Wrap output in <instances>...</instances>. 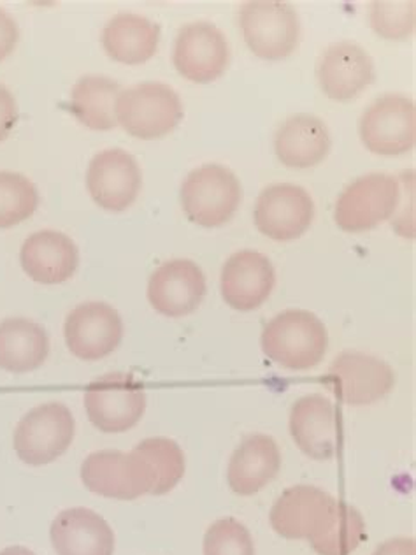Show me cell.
<instances>
[{"mask_svg":"<svg viewBox=\"0 0 416 555\" xmlns=\"http://www.w3.org/2000/svg\"><path fill=\"white\" fill-rule=\"evenodd\" d=\"M260 343L265 356L277 366L308 371L324 361L328 334L324 322L311 311L287 310L269 320Z\"/></svg>","mask_w":416,"mask_h":555,"instance_id":"1","label":"cell"},{"mask_svg":"<svg viewBox=\"0 0 416 555\" xmlns=\"http://www.w3.org/2000/svg\"><path fill=\"white\" fill-rule=\"evenodd\" d=\"M116 120L132 138L160 139L183 120V104L169 85L146 81L121 90L116 101Z\"/></svg>","mask_w":416,"mask_h":555,"instance_id":"2","label":"cell"},{"mask_svg":"<svg viewBox=\"0 0 416 555\" xmlns=\"http://www.w3.org/2000/svg\"><path fill=\"white\" fill-rule=\"evenodd\" d=\"M240 203V183L229 167L206 164L190 172L181 186V206L200 228L227 223Z\"/></svg>","mask_w":416,"mask_h":555,"instance_id":"3","label":"cell"},{"mask_svg":"<svg viewBox=\"0 0 416 555\" xmlns=\"http://www.w3.org/2000/svg\"><path fill=\"white\" fill-rule=\"evenodd\" d=\"M84 410L93 427L107 435L138 426L146 410V392L130 373H107L84 390Z\"/></svg>","mask_w":416,"mask_h":555,"instance_id":"4","label":"cell"},{"mask_svg":"<svg viewBox=\"0 0 416 555\" xmlns=\"http://www.w3.org/2000/svg\"><path fill=\"white\" fill-rule=\"evenodd\" d=\"M75 430V416L65 404H39L18 422L13 449L28 466H47L69 450Z\"/></svg>","mask_w":416,"mask_h":555,"instance_id":"5","label":"cell"},{"mask_svg":"<svg viewBox=\"0 0 416 555\" xmlns=\"http://www.w3.org/2000/svg\"><path fill=\"white\" fill-rule=\"evenodd\" d=\"M246 44L264 61H282L294 53L301 24L294 5L280 0H251L240 8Z\"/></svg>","mask_w":416,"mask_h":555,"instance_id":"6","label":"cell"},{"mask_svg":"<svg viewBox=\"0 0 416 555\" xmlns=\"http://www.w3.org/2000/svg\"><path fill=\"white\" fill-rule=\"evenodd\" d=\"M401 180L387 172L356 178L342 190L334 218L344 232H367L398 214Z\"/></svg>","mask_w":416,"mask_h":555,"instance_id":"7","label":"cell"},{"mask_svg":"<svg viewBox=\"0 0 416 555\" xmlns=\"http://www.w3.org/2000/svg\"><path fill=\"white\" fill-rule=\"evenodd\" d=\"M81 480L93 494L109 500L134 501L152 494L153 475L138 450H101L81 464Z\"/></svg>","mask_w":416,"mask_h":555,"instance_id":"8","label":"cell"},{"mask_svg":"<svg viewBox=\"0 0 416 555\" xmlns=\"http://www.w3.org/2000/svg\"><path fill=\"white\" fill-rule=\"evenodd\" d=\"M362 143L369 152L395 157L410 152L416 141V107L401 93L376 99L361 118Z\"/></svg>","mask_w":416,"mask_h":555,"instance_id":"9","label":"cell"},{"mask_svg":"<svg viewBox=\"0 0 416 555\" xmlns=\"http://www.w3.org/2000/svg\"><path fill=\"white\" fill-rule=\"evenodd\" d=\"M325 385L342 403L366 406L384 399L395 385L392 367L378 357L342 352L324 376Z\"/></svg>","mask_w":416,"mask_h":555,"instance_id":"10","label":"cell"},{"mask_svg":"<svg viewBox=\"0 0 416 555\" xmlns=\"http://www.w3.org/2000/svg\"><path fill=\"white\" fill-rule=\"evenodd\" d=\"M229 61L227 38L217 25L192 22L180 28L172 62L183 78L194 83H209L227 70Z\"/></svg>","mask_w":416,"mask_h":555,"instance_id":"11","label":"cell"},{"mask_svg":"<svg viewBox=\"0 0 416 555\" xmlns=\"http://www.w3.org/2000/svg\"><path fill=\"white\" fill-rule=\"evenodd\" d=\"M64 336L73 356L81 361H101L120 347L123 322L113 306L84 302L65 319Z\"/></svg>","mask_w":416,"mask_h":555,"instance_id":"12","label":"cell"},{"mask_svg":"<svg viewBox=\"0 0 416 555\" xmlns=\"http://www.w3.org/2000/svg\"><path fill=\"white\" fill-rule=\"evenodd\" d=\"M255 225L274 241H294L310 229L315 204L308 190L291 183L269 186L257 199Z\"/></svg>","mask_w":416,"mask_h":555,"instance_id":"13","label":"cell"},{"mask_svg":"<svg viewBox=\"0 0 416 555\" xmlns=\"http://www.w3.org/2000/svg\"><path fill=\"white\" fill-rule=\"evenodd\" d=\"M143 186L141 167L129 152L109 149L99 152L87 171V189L92 199L107 211H126Z\"/></svg>","mask_w":416,"mask_h":555,"instance_id":"14","label":"cell"},{"mask_svg":"<svg viewBox=\"0 0 416 555\" xmlns=\"http://www.w3.org/2000/svg\"><path fill=\"white\" fill-rule=\"evenodd\" d=\"M291 440L315 461L336 457L341 449V421L334 404L320 393L297 399L290 412Z\"/></svg>","mask_w":416,"mask_h":555,"instance_id":"15","label":"cell"},{"mask_svg":"<svg viewBox=\"0 0 416 555\" xmlns=\"http://www.w3.org/2000/svg\"><path fill=\"white\" fill-rule=\"evenodd\" d=\"M204 296L206 276L192 260H169L150 276L148 301L160 315L171 319L190 315L199 308Z\"/></svg>","mask_w":416,"mask_h":555,"instance_id":"16","label":"cell"},{"mask_svg":"<svg viewBox=\"0 0 416 555\" xmlns=\"http://www.w3.org/2000/svg\"><path fill=\"white\" fill-rule=\"evenodd\" d=\"M316 76L327 98L338 102L352 101L375 81V62L361 44L336 42L324 51Z\"/></svg>","mask_w":416,"mask_h":555,"instance_id":"17","label":"cell"},{"mask_svg":"<svg viewBox=\"0 0 416 555\" xmlns=\"http://www.w3.org/2000/svg\"><path fill=\"white\" fill-rule=\"evenodd\" d=\"M336 501L318 487H290L277 498L269 520L280 537L310 542L324 526Z\"/></svg>","mask_w":416,"mask_h":555,"instance_id":"18","label":"cell"},{"mask_svg":"<svg viewBox=\"0 0 416 555\" xmlns=\"http://www.w3.org/2000/svg\"><path fill=\"white\" fill-rule=\"evenodd\" d=\"M276 271L264 254L240 250L222 269V296L237 311H253L268 301Z\"/></svg>","mask_w":416,"mask_h":555,"instance_id":"19","label":"cell"},{"mask_svg":"<svg viewBox=\"0 0 416 555\" xmlns=\"http://www.w3.org/2000/svg\"><path fill=\"white\" fill-rule=\"evenodd\" d=\"M20 262L28 278L41 285H58L75 276L79 251L75 241L64 232L39 231L25 240Z\"/></svg>","mask_w":416,"mask_h":555,"instance_id":"20","label":"cell"},{"mask_svg":"<svg viewBox=\"0 0 416 555\" xmlns=\"http://www.w3.org/2000/svg\"><path fill=\"white\" fill-rule=\"evenodd\" d=\"M56 555H113L115 532L104 517L89 508L64 509L50 528Z\"/></svg>","mask_w":416,"mask_h":555,"instance_id":"21","label":"cell"},{"mask_svg":"<svg viewBox=\"0 0 416 555\" xmlns=\"http://www.w3.org/2000/svg\"><path fill=\"white\" fill-rule=\"evenodd\" d=\"M282 469V452L268 435L246 436L229 461L227 481L231 491L253 495L262 491Z\"/></svg>","mask_w":416,"mask_h":555,"instance_id":"22","label":"cell"},{"mask_svg":"<svg viewBox=\"0 0 416 555\" xmlns=\"http://www.w3.org/2000/svg\"><path fill=\"white\" fill-rule=\"evenodd\" d=\"M333 141L325 121L318 116L294 115L283 121L274 139L280 163L294 169H308L324 163Z\"/></svg>","mask_w":416,"mask_h":555,"instance_id":"23","label":"cell"},{"mask_svg":"<svg viewBox=\"0 0 416 555\" xmlns=\"http://www.w3.org/2000/svg\"><path fill=\"white\" fill-rule=\"evenodd\" d=\"M102 47L113 61L141 65L155 56L160 42V25L141 14L120 13L102 30Z\"/></svg>","mask_w":416,"mask_h":555,"instance_id":"24","label":"cell"},{"mask_svg":"<svg viewBox=\"0 0 416 555\" xmlns=\"http://www.w3.org/2000/svg\"><path fill=\"white\" fill-rule=\"evenodd\" d=\"M50 338L42 325L24 317L0 322V370L28 373L47 362Z\"/></svg>","mask_w":416,"mask_h":555,"instance_id":"25","label":"cell"},{"mask_svg":"<svg viewBox=\"0 0 416 555\" xmlns=\"http://www.w3.org/2000/svg\"><path fill=\"white\" fill-rule=\"evenodd\" d=\"M120 93V83L115 79L98 75L83 76L70 90L69 112L89 129H115L118 126L116 101Z\"/></svg>","mask_w":416,"mask_h":555,"instance_id":"26","label":"cell"},{"mask_svg":"<svg viewBox=\"0 0 416 555\" xmlns=\"http://www.w3.org/2000/svg\"><path fill=\"white\" fill-rule=\"evenodd\" d=\"M366 522L355 506L336 501L310 543L318 555H350L366 540Z\"/></svg>","mask_w":416,"mask_h":555,"instance_id":"27","label":"cell"},{"mask_svg":"<svg viewBox=\"0 0 416 555\" xmlns=\"http://www.w3.org/2000/svg\"><path fill=\"white\" fill-rule=\"evenodd\" d=\"M153 475L152 495H164L185 477V454L177 441L169 438H148L135 447Z\"/></svg>","mask_w":416,"mask_h":555,"instance_id":"28","label":"cell"},{"mask_svg":"<svg viewBox=\"0 0 416 555\" xmlns=\"http://www.w3.org/2000/svg\"><path fill=\"white\" fill-rule=\"evenodd\" d=\"M38 204V189L32 181L20 172L0 171V229L25 222Z\"/></svg>","mask_w":416,"mask_h":555,"instance_id":"29","label":"cell"},{"mask_svg":"<svg viewBox=\"0 0 416 555\" xmlns=\"http://www.w3.org/2000/svg\"><path fill=\"white\" fill-rule=\"evenodd\" d=\"M415 5L413 0H376L370 4V27L385 39L410 38L415 30Z\"/></svg>","mask_w":416,"mask_h":555,"instance_id":"30","label":"cell"},{"mask_svg":"<svg viewBox=\"0 0 416 555\" xmlns=\"http://www.w3.org/2000/svg\"><path fill=\"white\" fill-rule=\"evenodd\" d=\"M204 555H255L250 531L236 518H220L204 534Z\"/></svg>","mask_w":416,"mask_h":555,"instance_id":"31","label":"cell"},{"mask_svg":"<svg viewBox=\"0 0 416 555\" xmlns=\"http://www.w3.org/2000/svg\"><path fill=\"white\" fill-rule=\"evenodd\" d=\"M412 172H404L403 177L399 178L401 180V203L403 206V214H399L398 217L393 218V229L404 237H415V195H412L415 192V180L410 181V186H407V180L412 177Z\"/></svg>","mask_w":416,"mask_h":555,"instance_id":"32","label":"cell"},{"mask_svg":"<svg viewBox=\"0 0 416 555\" xmlns=\"http://www.w3.org/2000/svg\"><path fill=\"white\" fill-rule=\"evenodd\" d=\"M18 120V107L13 93L4 85H0V143L8 139Z\"/></svg>","mask_w":416,"mask_h":555,"instance_id":"33","label":"cell"},{"mask_svg":"<svg viewBox=\"0 0 416 555\" xmlns=\"http://www.w3.org/2000/svg\"><path fill=\"white\" fill-rule=\"evenodd\" d=\"M20 28L10 13L0 8V62L8 59L18 44Z\"/></svg>","mask_w":416,"mask_h":555,"instance_id":"34","label":"cell"},{"mask_svg":"<svg viewBox=\"0 0 416 555\" xmlns=\"http://www.w3.org/2000/svg\"><path fill=\"white\" fill-rule=\"evenodd\" d=\"M373 555H416V543L413 538H392L381 543Z\"/></svg>","mask_w":416,"mask_h":555,"instance_id":"35","label":"cell"},{"mask_svg":"<svg viewBox=\"0 0 416 555\" xmlns=\"http://www.w3.org/2000/svg\"><path fill=\"white\" fill-rule=\"evenodd\" d=\"M0 555H36L32 551H28L25 546L14 545L8 546L4 551L0 552Z\"/></svg>","mask_w":416,"mask_h":555,"instance_id":"36","label":"cell"}]
</instances>
